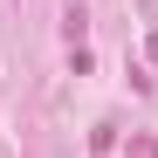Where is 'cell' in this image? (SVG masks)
Instances as JSON below:
<instances>
[{
  "instance_id": "obj_1",
  "label": "cell",
  "mask_w": 158,
  "mask_h": 158,
  "mask_svg": "<svg viewBox=\"0 0 158 158\" xmlns=\"http://www.w3.org/2000/svg\"><path fill=\"white\" fill-rule=\"evenodd\" d=\"M124 158H158V138H151V131H138V138L124 144Z\"/></svg>"
},
{
  "instance_id": "obj_2",
  "label": "cell",
  "mask_w": 158,
  "mask_h": 158,
  "mask_svg": "<svg viewBox=\"0 0 158 158\" xmlns=\"http://www.w3.org/2000/svg\"><path fill=\"white\" fill-rule=\"evenodd\" d=\"M144 55H151V69H158V28H151V35H144Z\"/></svg>"
}]
</instances>
